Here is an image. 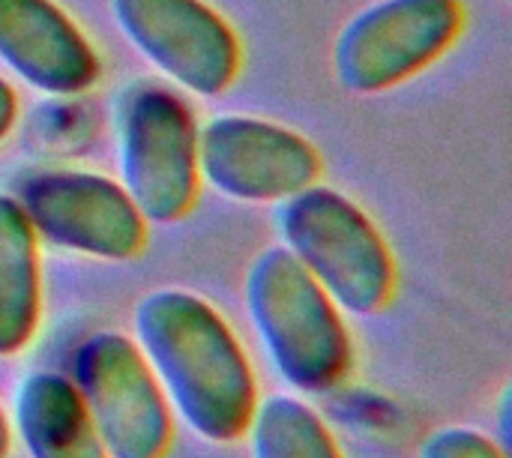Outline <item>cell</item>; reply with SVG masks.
Listing matches in <instances>:
<instances>
[{
    "label": "cell",
    "mask_w": 512,
    "mask_h": 458,
    "mask_svg": "<svg viewBox=\"0 0 512 458\" xmlns=\"http://www.w3.org/2000/svg\"><path fill=\"white\" fill-rule=\"evenodd\" d=\"M132 324L177 417L204 441H240L258 393L249 360L219 312L198 294L162 288L138 300Z\"/></svg>",
    "instance_id": "1"
},
{
    "label": "cell",
    "mask_w": 512,
    "mask_h": 458,
    "mask_svg": "<svg viewBox=\"0 0 512 458\" xmlns=\"http://www.w3.org/2000/svg\"><path fill=\"white\" fill-rule=\"evenodd\" d=\"M246 309L279 378L324 393L351 369V336L330 294L285 249H264L246 273Z\"/></svg>",
    "instance_id": "2"
},
{
    "label": "cell",
    "mask_w": 512,
    "mask_h": 458,
    "mask_svg": "<svg viewBox=\"0 0 512 458\" xmlns=\"http://www.w3.org/2000/svg\"><path fill=\"white\" fill-rule=\"evenodd\" d=\"M285 249L330 300L351 315L381 312L396 288V264L372 219L342 192L306 186L279 207Z\"/></svg>",
    "instance_id": "3"
},
{
    "label": "cell",
    "mask_w": 512,
    "mask_h": 458,
    "mask_svg": "<svg viewBox=\"0 0 512 458\" xmlns=\"http://www.w3.org/2000/svg\"><path fill=\"white\" fill-rule=\"evenodd\" d=\"M117 153L123 189L144 222L168 225L198 195V126L168 87L138 78L117 99Z\"/></svg>",
    "instance_id": "4"
},
{
    "label": "cell",
    "mask_w": 512,
    "mask_h": 458,
    "mask_svg": "<svg viewBox=\"0 0 512 458\" xmlns=\"http://www.w3.org/2000/svg\"><path fill=\"white\" fill-rule=\"evenodd\" d=\"M72 375L108 458H165L174 438L171 405L129 336L105 330L84 339Z\"/></svg>",
    "instance_id": "5"
},
{
    "label": "cell",
    "mask_w": 512,
    "mask_h": 458,
    "mask_svg": "<svg viewBox=\"0 0 512 458\" xmlns=\"http://www.w3.org/2000/svg\"><path fill=\"white\" fill-rule=\"evenodd\" d=\"M459 0H378L357 12L333 48L336 78L351 93L390 90L435 63L462 30Z\"/></svg>",
    "instance_id": "6"
},
{
    "label": "cell",
    "mask_w": 512,
    "mask_h": 458,
    "mask_svg": "<svg viewBox=\"0 0 512 458\" xmlns=\"http://www.w3.org/2000/svg\"><path fill=\"white\" fill-rule=\"evenodd\" d=\"M48 243L102 261L135 258L147 243V222L126 189L93 171H45L15 198Z\"/></svg>",
    "instance_id": "7"
},
{
    "label": "cell",
    "mask_w": 512,
    "mask_h": 458,
    "mask_svg": "<svg viewBox=\"0 0 512 458\" xmlns=\"http://www.w3.org/2000/svg\"><path fill=\"white\" fill-rule=\"evenodd\" d=\"M123 36L171 81L219 96L240 69V42L231 24L204 0H111Z\"/></svg>",
    "instance_id": "8"
},
{
    "label": "cell",
    "mask_w": 512,
    "mask_h": 458,
    "mask_svg": "<svg viewBox=\"0 0 512 458\" xmlns=\"http://www.w3.org/2000/svg\"><path fill=\"white\" fill-rule=\"evenodd\" d=\"M198 174L234 201L267 204L312 186L321 156L288 126L222 114L198 132Z\"/></svg>",
    "instance_id": "9"
},
{
    "label": "cell",
    "mask_w": 512,
    "mask_h": 458,
    "mask_svg": "<svg viewBox=\"0 0 512 458\" xmlns=\"http://www.w3.org/2000/svg\"><path fill=\"white\" fill-rule=\"evenodd\" d=\"M0 60L48 96H75L99 78L96 51L51 0H0Z\"/></svg>",
    "instance_id": "10"
},
{
    "label": "cell",
    "mask_w": 512,
    "mask_h": 458,
    "mask_svg": "<svg viewBox=\"0 0 512 458\" xmlns=\"http://www.w3.org/2000/svg\"><path fill=\"white\" fill-rule=\"evenodd\" d=\"M12 420L30 458H108L66 375L30 372L15 390Z\"/></svg>",
    "instance_id": "11"
},
{
    "label": "cell",
    "mask_w": 512,
    "mask_h": 458,
    "mask_svg": "<svg viewBox=\"0 0 512 458\" xmlns=\"http://www.w3.org/2000/svg\"><path fill=\"white\" fill-rule=\"evenodd\" d=\"M39 324L36 234L9 195H0V357L18 354Z\"/></svg>",
    "instance_id": "12"
},
{
    "label": "cell",
    "mask_w": 512,
    "mask_h": 458,
    "mask_svg": "<svg viewBox=\"0 0 512 458\" xmlns=\"http://www.w3.org/2000/svg\"><path fill=\"white\" fill-rule=\"evenodd\" d=\"M246 432L252 458H342L324 420L294 396H270L255 405Z\"/></svg>",
    "instance_id": "13"
},
{
    "label": "cell",
    "mask_w": 512,
    "mask_h": 458,
    "mask_svg": "<svg viewBox=\"0 0 512 458\" xmlns=\"http://www.w3.org/2000/svg\"><path fill=\"white\" fill-rule=\"evenodd\" d=\"M420 458H507V453L477 429L444 426L423 441Z\"/></svg>",
    "instance_id": "14"
},
{
    "label": "cell",
    "mask_w": 512,
    "mask_h": 458,
    "mask_svg": "<svg viewBox=\"0 0 512 458\" xmlns=\"http://www.w3.org/2000/svg\"><path fill=\"white\" fill-rule=\"evenodd\" d=\"M15 117H18V96L15 90L9 87V81L0 78V141L9 135V129L15 126Z\"/></svg>",
    "instance_id": "15"
},
{
    "label": "cell",
    "mask_w": 512,
    "mask_h": 458,
    "mask_svg": "<svg viewBox=\"0 0 512 458\" xmlns=\"http://www.w3.org/2000/svg\"><path fill=\"white\" fill-rule=\"evenodd\" d=\"M498 420H501V450H504V447H510V387H507L504 396H501ZM504 453H507V450H504Z\"/></svg>",
    "instance_id": "16"
},
{
    "label": "cell",
    "mask_w": 512,
    "mask_h": 458,
    "mask_svg": "<svg viewBox=\"0 0 512 458\" xmlns=\"http://www.w3.org/2000/svg\"><path fill=\"white\" fill-rule=\"evenodd\" d=\"M9 453V426H6V417L0 411V458H6Z\"/></svg>",
    "instance_id": "17"
}]
</instances>
